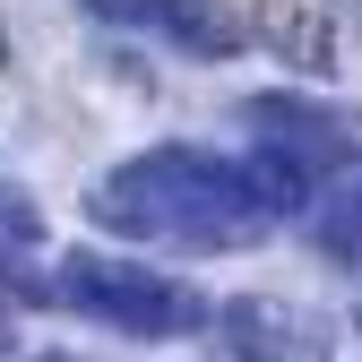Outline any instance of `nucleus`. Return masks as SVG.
Returning a JSON list of instances; mask_svg holds the SVG:
<instances>
[{
  "label": "nucleus",
  "instance_id": "nucleus-1",
  "mask_svg": "<svg viewBox=\"0 0 362 362\" xmlns=\"http://www.w3.org/2000/svg\"><path fill=\"white\" fill-rule=\"evenodd\" d=\"M86 216L129 233V242H156V250H250V242L276 233L285 216H302V199L259 156L147 147V156H121L95 181Z\"/></svg>",
  "mask_w": 362,
  "mask_h": 362
},
{
  "label": "nucleus",
  "instance_id": "nucleus-2",
  "mask_svg": "<svg viewBox=\"0 0 362 362\" xmlns=\"http://www.w3.org/2000/svg\"><path fill=\"white\" fill-rule=\"evenodd\" d=\"M52 302L95 320V328H121V337H190L216 320V302L190 276L139 267V259H95V250H69L52 267Z\"/></svg>",
  "mask_w": 362,
  "mask_h": 362
},
{
  "label": "nucleus",
  "instance_id": "nucleus-3",
  "mask_svg": "<svg viewBox=\"0 0 362 362\" xmlns=\"http://www.w3.org/2000/svg\"><path fill=\"white\" fill-rule=\"evenodd\" d=\"M242 121L259 129V147H250V156L276 173L293 199H310L328 173H345V164L362 156V139H354V129H345L328 104H310V95H250Z\"/></svg>",
  "mask_w": 362,
  "mask_h": 362
},
{
  "label": "nucleus",
  "instance_id": "nucleus-4",
  "mask_svg": "<svg viewBox=\"0 0 362 362\" xmlns=\"http://www.w3.org/2000/svg\"><path fill=\"white\" fill-rule=\"evenodd\" d=\"M216 345L233 354V362H337L328 328L310 320L302 302H267V293L216 302Z\"/></svg>",
  "mask_w": 362,
  "mask_h": 362
},
{
  "label": "nucleus",
  "instance_id": "nucleus-5",
  "mask_svg": "<svg viewBox=\"0 0 362 362\" xmlns=\"http://www.w3.org/2000/svg\"><path fill=\"white\" fill-rule=\"evenodd\" d=\"M129 18L147 35H164L181 61H233L250 43V18L233 0H129Z\"/></svg>",
  "mask_w": 362,
  "mask_h": 362
},
{
  "label": "nucleus",
  "instance_id": "nucleus-6",
  "mask_svg": "<svg viewBox=\"0 0 362 362\" xmlns=\"http://www.w3.org/2000/svg\"><path fill=\"white\" fill-rule=\"evenodd\" d=\"M26 302H52V285H35L26 267H18L9 250H0V362L18 354V310H26Z\"/></svg>",
  "mask_w": 362,
  "mask_h": 362
},
{
  "label": "nucleus",
  "instance_id": "nucleus-7",
  "mask_svg": "<svg viewBox=\"0 0 362 362\" xmlns=\"http://www.w3.org/2000/svg\"><path fill=\"white\" fill-rule=\"evenodd\" d=\"M0 242H43V216H35L18 190H0Z\"/></svg>",
  "mask_w": 362,
  "mask_h": 362
},
{
  "label": "nucleus",
  "instance_id": "nucleus-8",
  "mask_svg": "<svg viewBox=\"0 0 362 362\" xmlns=\"http://www.w3.org/2000/svg\"><path fill=\"white\" fill-rule=\"evenodd\" d=\"M86 9H129V0H86Z\"/></svg>",
  "mask_w": 362,
  "mask_h": 362
},
{
  "label": "nucleus",
  "instance_id": "nucleus-9",
  "mask_svg": "<svg viewBox=\"0 0 362 362\" xmlns=\"http://www.w3.org/2000/svg\"><path fill=\"white\" fill-rule=\"evenodd\" d=\"M35 362H78V354H35Z\"/></svg>",
  "mask_w": 362,
  "mask_h": 362
}]
</instances>
